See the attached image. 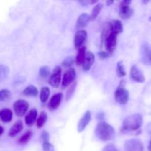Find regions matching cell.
Segmentation results:
<instances>
[{
	"instance_id": "1",
	"label": "cell",
	"mask_w": 151,
	"mask_h": 151,
	"mask_svg": "<svg viewBox=\"0 0 151 151\" xmlns=\"http://www.w3.org/2000/svg\"><path fill=\"white\" fill-rule=\"evenodd\" d=\"M143 124V117L139 114H134L127 116L123 121L121 131L130 132L139 129Z\"/></svg>"
},
{
	"instance_id": "2",
	"label": "cell",
	"mask_w": 151,
	"mask_h": 151,
	"mask_svg": "<svg viewBox=\"0 0 151 151\" xmlns=\"http://www.w3.org/2000/svg\"><path fill=\"white\" fill-rule=\"evenodd\" d=\"M96 137L101 141H110L114 137V128L106 122H100L95 128Z\"/></svg>"
},
{
	"instance_id": "3",
	"label": "cell",
	"mask_w": 151,
	"mask_h": 151,
	"mask_svg": "<svg viewBox=\"0 0 151 151\" xmlns=\"http://www.w3.org/2000/svg\"><path fill=\"white\" fill-rule=\"evenodd\" d=\"M114 98L116 103L120 105H125L129 100V92L125 88V81H120L117 88L114 92Z\"/></svg>"
},
{
	"instance_id": "4",
	"label": "cell",
	"mask_w": 151,
	"mask_h": 151,
	"mask_svg": "<svg viewBox=\"0 0 151 151\" xmlns=\"http://www.w3.org/2000/svg\"><path fill=\"white\" fill-rule=\"evenodd\" d=\"M116 38H117V35L111 31L106 38L103 39V41L105 44V47L109 54H112L116 49Z\"/></svg>"
},
{
	"instance_id": "5",
	"label": "cell",
	"mask_w": 151,
	"mask_h": 151,
	"mask_svg": "<svg viewBox=\"0 0 151 151\" xmlns=\"http://www.w3.org/2000/svg\"><path fill=\"white\" fill-rule=\"evenodd\" d=\"M131 1L130 0H125L121 1L119 4V15L122 19H128L132 16L134 13V10L131 7H130V4Z\"/></svg>"
},
{
	"instance_id": "6",
	"label": "cell",
	"mask_w": 151,
	"mask_h": 151,
	"mask_svg": "<svg viewBox=\"0 0 151 151\" xmlns=\"http://www.w3.org/2000/svg\"><path fill=\"white\" fill-rule=\"evenodd\" d=\"M141 60L144 64L151 66V45L144 42L141 46Z\"/></svg>"
},
{
	"instance_id": "7",
	"label": "cell",
	"mask_w": 151,
	"mask_h": 151,
	"mask_svg": "<svg viewBox=\"0 0 151 151\" xmlns=\"http://www.w3.org/2000/svg\"><path fill=\"white\" fill-rule=\"evenodd\" d=\"M62 69L60 66H55L49 79V83L53 88H58L60 83Z\"/></svg>"
},
{
	"instance_id": "8",
	"label": "cell",
	"mask_w": 151,
	"mask_h": 151,
	"mask_svg": "<svg viewBox=\"0 0 151 151\" xmlns=\"http://www.w3.org/2000/svg\"><path fill=\"white\" fill-rule=\"evenodd\" d=\"M29 109V103L24 100H19L13 104V109L15 114L18 116H23Z\"/></svg>"
},
{
	"instance_id": "9",
	"label": "cell",
	"mask_w": 151,
	"mask_h": 151,
	"mask_svg": "<svg viewBox=\"0 0 151 151\" xmlns=\"http://www.w3.org/2000/svg\"><path fill=\"white\" fill-rule=\"evenodd\" d=\"M125 151H144V146L140 140L131 139L125 143Z\"/></svg>"
},
{
	"instance_id": "10",
	"label": "cell",
	"mask_w": 151,
	"mask_h": 151,
	"mask_svg": "<svg viewBox=\"0 0 151 151\" xmlns=\"http://www.w3.org/2000/svg\"><path fill=\"white\" fill-rule=\"evenodd\" d=\"M87 38V32L83 29L78 30L75 33V38H74V45L76 49L79 50L81 47H83V44L85 42Z\"/></svg>"
},
{
	"instance_id": "11",
	"label": "cell",
	"mask_w": 151,
	"mask_h": 151,
	"mask_svg": "<svg viewBox=\"0 0 151 151\" xmlns=\"http://www.w3.org/2000/svg\"><path fill=\"white\" fill-rule=\"evenodd\" d=\"M130 76L133 81L138 83H144L145 81L144 75L142 72V71L139 69L138 66L136 65L133 66L131 68V72H130Z\"/></svg>"
},
{
	"instance_id": "12",
	"label": "cell",
	"mask_w": 151,
	"mask_h": 151,
	"mask_svg": "<svg viewBox=\"0 0 151 151\" xmlns=\"http://www.w3.org/2000/svg\"><path fill=\"white\" fill-rule=\"evenodd\" d=\"M75 78H76V72H75V69H72V68L68 69L63 75L62 86L67 87L75 81Z\"/></svg>"
},
{
	"instance_id": "13",
	"label": "cell",
	"mask_w": 151,
	"mask_h": 151,
	"mask_svg": "<svg viewBox=\"0 0 151 151\" xmlns=\"http://www.w3.org/2000/svg\"><path fill=\"white\" fill-rule=\"evenodd\" d=\"M91 112H90L89 111H87L85 112L83 116L81 118L79 122H78V132L81 133L86 129L87 125H88V123H89L90 121H91Z\"/></svg>"
},
{
	"instance_id": "14",
	"label": "cell",
	"mask_w": 151,
	"mask_h": 151,
	"mask_svg": "<svg viewBox=\"0 0 151 151\" xmlns=\"http://www.w3.org/2000/svg\"><path fill=\"white\" fill-rule=\"evenodd\" d=\"M94 60H95V57H94V55L92 52H91L90 51L86 52V54L85 59H84L83 62V69L86 72L89 70L91 69V66L94 63Z\"/></svg>"
},
{
	"instance_id": "15",
	"label": "cell",
	"mask_w": 151,
	"mask_h": 151,
	"mask_svg": "<svg viewBox=\"0 0 151 151\" xmlns=\"http://www.w3.org/2000/svg\"><path fill=\"white\" fill-rule=\"evenodd\" d=\"M62 98H63V94L62 93H58V94L53 95L51 100H50V103H49V109L52 111L57 109L60 106V103H61Z\"/></svg>"
},
{
	"instance_id": "16",
	"label": "cell",
	"mask_w": 151,
	"mask_h": 151,
	"mask_svg": "<svg viewBox=\"0 0 151 151\" xmlns=\"http://www.w3.org/2000/svg\"><path fill=\"white\" fill-rule=\"evenodd\" d=\"M90 21V15L87 14V13H82L78 17V20L76 22V27L77 29L81 30L83 27H85L87 25L88 22Z\"/></svg>"
},
{
	"instance_id": "17",
	"label": "cell",
	"mask_w": 151,
	"mask_h": 151,
	"mask_svg": "<svg viewBox=\"0 0 151 151\" xmlns=\"http://www.w3.org/2000/svg\"><path fill=\"white\" fill-rule=\"evenodd\" d=\"M23 129V123L22 121L19 120L13 124V126L10 129L8 133V136L10 137H16L17 134H19Z\"/></svg>"
},
{
	"instance_id": "18",
	"label": "cell",
	"mask_w": 151,
	"mask_h": 151,
	"mask_svg": "<svg viewBox=\"0 0 151 151\" xmlns=\"http://www.w3.org/2000/svg\"><path fill=\"white\" fill-rule=\"evenodd\" d=\"M37 118V110L35 109H32L28 112L25 117V123L27 126H32L34 124Z\"/></svg>"
},
{
	"instance_id": "19",
	"label": "cell",
	"mask_w": 151,
	"mask_h": 151,
	"mask_svg": "<svg viewBox=\"0 0 151 151\" xmlns=\"http://www.w3.org/2000/svg\"><path fill=\"white\" fill-rule=\"evenodd\" d=\"M13 113L9 109H3L0 110V119L4 122H9L12 120Z\"/></svg>"
},
{
	"instance_id": "20",
	"label": "cell",
	"mask_w": 151,
	"mask_h": 151,
	"mask_svg": "<svg viewBox=\"0 0 151 151\" xmlns=\"http://www.w3.org/2000/svg\"><path fill=\"white\" fill-rule=\"evenodd\" d=\"M86 54V47L85 46H83L82 47L78 50V53L76 56V58L75 60V63L78 66H81L83 64L84 59H85Z\"/></svg>"
},
{
	"instance_id": "21",
	"label": "cell",
	"mask_w": 151,
	"mask_h": 151,
	"mask_svg": "<svg viewBox=\"0 0 151 151\" xmlns=\"http://www.w3.org/2000/svg\"><path fill=\"white\" fill-rule=\"evenodd\" d=\"M23 94L28 97H37L38 94V91L35 86L32 85L28 86L23 91Z\"/></svg>"
},
{
	"instance_id": "22",
	"label": "cell",
	"mask_w": 151,
	"mask_h": 151,
	"mask_svg": "<svg viewBox=\"0 0 151 151\" xmlns=\"http://www.w3.org/2000/svg\"><path fill=\"white\" fill-rule=\"evenodd\" d=\"M111 24L112 32H115L116 35L121 33L123 31V26L120 21L114 20L111 22Z\"/></svg>"
},
{
	"instance_id": "23",
	"label": "cell",
	"mask_w": 151,
	"mask_h": 151,
	"mask_svg": "<svg viewBox=\"0 0 151 151\" xmlns=\"http://www.w3.org/2000/svg\"><path fill=\"white\" fill-rule=\"evenodd\" d=\"M103 4L101 3H97L94 7L93 8L92 12H91V14L90 15V21H94L97 18L98 15L100 14V11L103 9Z\"/></svg>"
},
{
	"instance_id": "24",
	"label": "cell",
	"mask_w": 151,
	"mask_h": 151,
	"mask_svg": "<svg viewBox=\"0 0 151 151\" xmlns=\"http://www.w3.org/2000/svg\"><path fill=\"white\" fill-rule=\"evenodd\" d=\"M50 94V90L48 87L45 86L43 87L41 89V92H40V100L43 103H46L48 100Z\"/></svg>"
},
{
	"instance_id": "25",
	"label": "cell",
	"mask_w": 151,
	"mask_h": 151,
	"mask_svg": "<svg viewBox=\"0 0 151 151\" xmlns=\"http://www.w3.org/2000/svg\"><path fill=\"white\" fill-rule=\"evenodd\" d=\"M47 121V114L46 112L42 111L41 114H40L39 117L37 119V128H42L44 125V124L46 123V122Z\"/></svg>"
},
{
	"instance_id": "26",
	"label": "cell",
	"mask_w": 151,
	"mask_h": 151,
	"mask_svg": "<svg viewBox=\"0 0 151 151\" xmlns=\"http://www.w3.org/2000/svg\"><path fill=\"white\" fill-rule=\"evenodd\" d=\"M9 75V69L7 66L0 64V81H3L7 78Z\"/></svg>"
},
{
	"instance_id": "27",
	"label": "cell",
	"mask_w": 151,
	"mask_h": 151,
	"mask_svg": "<svg viewBox=\"0 0 151 151\" xmlns=\"http://www.w3.org/2000/svg\"><path fill=\"white\" fill-rule=\"evenodd\" d=\"M116 73H117L118 76L122 78L126 75V72H125V66H124L123 62L119 61L116 65Z\"/></svg>"
},
{
	"instance_id": "28",
	"label": "cell",
	"mask_w": 151,
	"mask_h": 151,
	"mask_svg": "<svg viewBox=\"0 0 151 151\" xmlns=\"http://www.w3.org/2000/svg\"><path fill=\"white\" fill-rule=\"evenodd\" d=\"M50 74V69L49 66H41L39 69V76L41 78H44L46 79L49 77Z\"/></svg>"
},
{
	"instance_id": "29",
	"label": "cell",
	"mask_w": 151,
	"mask_h": 151,
	"mask_svg": "<svg viewBox=\"0 0 151 151\" xmlns=\"http://www.w3.org/2000/svg\"><path fill=\"white\" fill-rule=\"evenodd\" d=\"M32 131H27V132L25 133L23 136H22L19 138V144H26V143H27L30 140V139L32 138Z\"/></svg>"
},
{
	"instance_id": "30",
	"label": "cell",
	"mask_w": 151,
	"mask_h": 151,
	"mask_svg": "<svg viewBox=\"0 0 151 151\" xmlns=\"http://www.w3.org/2000/svg\"><path fill=\"white\" fill-rule=\"evenodd\" d=\"M11 97V92L8 89L0 90V102L5 101Z\"/></svg>"
},
{
	"instance_id": "31",
	"label": "cell",
	"mask_w": 151,
	"mask_h": 151,
	"mask_svg": "<svg viewBox=\"0 0 151 151\" xmlns=\"http://www.w3.org/2000/svg\"><path fill=\"white\" fill-rule=\"evenodd\" d=\"M74 63H75V59L73 57H67L62 62V65L64 67H70L71 66L73 65Z\"/></svg>"
},
{
	"instance_id": "32",
	"label": "cell",
	"mask_w": 151,
	"mask_h": 151,
	"mask_svg": "<svg viewBox=\"0 0 151 151\" xmlns=\"http://www.w3.org/2000/svg\"><path fill=\"white\" fill-rule=\"evenodd\" d=\"M43 150L44 151H55L54 146L50 142L43 143Z\"/></svg>"
},
{
	"instance_id": "33",
	"label": "cell",
	"mask_w": 151,
	"mask_h": 151,
	"mask_svg": "<svg viewBox=\"0 0 151 151\" xmlns=\"http://www.w3.org/2000/svg\"><path fill=\"white\" fill-rule=\"evenodd\" d=\"M41 139L43 141V143L49 142V140H50V134H49V133L46 131H43L41 134Z\"/></svg>"
},
{
	"instance_id": "34",
	"label": "cell",
	"mask_w": 151,
	"mask_h": 151,
	"mask_svg": "<svg viewBox=\"0 0 151 151\" xmlns=\"http://www.w3.org/2000/svg\"><path fill=\"white\" fill-rule=\"evenodd\" d=\"M103 151H119V150H117V148H116L113 144H109L103 149Z\"/></svg>"
},
{
	"instance_id": "35",
	"label": "cell",
	"mask_w": 151,
	"mask_h": 151,
	"mask_svg": "<svg viewBox=\"0 0 151 151\" xmlns=\"http://www.w3.org/2000/svg\"><path fill=\"white\" fill-rule=\"evenodd\" d=\"M75 86H76V83L73 84V85H72V86L70 87V88H69V89L68 90L67 94H66V100H69V99H70L71 96H72V94H73L74 91H75Z\"/></svg>"
},
{
	"instance_id": "36",
	"label": "cell",
	"mask_w": 151,
	"mask_h": 151,
	"mask_svg": "<svg viewBox=\"0 0 151 151\" xmlns=\"http://www.w3.org/2000/svg\"><path fill=\"white\" fill-rule=\"evenodd\" d=\"M97 55H98V57L100 58V59H102V60H103V59H106L109 57V53L106 52L101 51V52H100L97 53Z\"/></svg>"
},
{
	"instance_id": "37",
	"label": "cell",
	"mask_w": 151,
	"mask_h": 151,
	"mask_svg": "<svg viewBox=\"0 0 151 151\" xmlns=\"http://www.w3.org/2000/svg\"><path fill=\"white\" fill-rule=\"evenodd\" d=\"M97 117H99L98 119H103V114H99L98 115H97Z\"/></svg>"
},
{
	"instance_id": "38",
	"label": "cell",
	"mask_w": 151,
	"mask_h": 151,
	"mask_svg": "<svg viewBox=\"0 0 151 151\" xmlns=\"http://www.w3.org/2000/svg\"><path fill=\"white\" fill-rule=\"evenodd\" d=\"M113 3H114V1H106V4H107L108 6L110 5V4H113Z\"/></svg>"
},
{
	"instance_id": "39",
	"label": "cell",
	"mask_w": 151,
	"mask_h": 151,
	"mask_svg": "<svg viewBox=\"0 0 151 151\" xmlns=\"http://www.w3.org/2000/svg\"><path fill=\"white\" fill-rule=\"evenodd\" d=\"M3 132H4V128L1 126H0V136L3 134Z\"/></svg>"
},
{
	"instance_id": "40",
	"label": "cell",
	"mask_w": 151,
	"mask_h": 151,
	"mask_svg": "<svg viewBox=\"0 0 151 151\" xmlns=\"http://www.w3.org/2000/svg\"><path fill=\"white\" fill-rule=\"evenodd\" d=\"M147 149H148L149 151H151V140L150 141V143H149V145H148V147H147Z\"/></svg>"
}]
</instances>
